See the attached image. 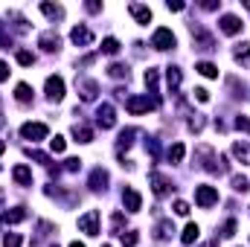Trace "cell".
I'll return each mask as SVG.
<instances>
[{
	"label": "cell",
	"instance_id": "cell-14",
	"mask_svg": "<svg viewBox=\"0 0 250 247\" xmlns=\"http://www.w3.org/2000/svg\"><path fill=\"white\" fill-rule=\"evenodd\" d=\"M26 215H29L26 206H15V209H6V212L0 215V221L9 227V224H21V221H26Z\"/></svg>",
	"mask_w": 250,
	"mask_h": 247
},
{
	"label": "cell",
	"instance_id": "cell-10",
	"mask_svg": "<svg viewBox=\"0 0 250 247\" xmlns=\"http://www.w3.org/2000/svg\"><path fill=\"white\" fill-rule=\"evenodd\" d=\"M70 41H73L76 47H87V44H93V32H90L87 26H73Z\"/></svg>",
	"mask_w": 250,
	"mask_h": 247
},
{
	"label": "cell",
	"instance_id": "cell-18",
	"mask_svg": "<svg viewBox=\"0 0 250 247\" xmlns=\"http://www.w3.org/2000/svg\"><path fill=\"white\" fill-rule=\"evenodd\" d=\"M128 12H131L143 26H148V23H151V9H148V6H143V3H131V6H128Z\"/></svg>",
	"mask_w": 250,
	"mask_h": 247
},
{
	"label": "cell",
	"instance_id": "cell-25",
	"mask_svg": "<svg viewBox=\"0 0 250 247\" xmlns=\"http://www.w3.org/2000/svg\"><path fill=\"white\" fill-rule=\"evenodd\" d=\"M134 137H137V128H125L123 134H120V140H117V148H120V151L128 148V145L134 143Z\"/></svg>",
	"mask_w": 250,
	"mask_h": 247
},
{
	"label": "cell",
	"instance_id": "cell-39",
	"mask_svg": "<svg viewBox=\"0 0 250 247\" xmlns=\"http://www.w3.org/2000/svg\"><path fill=\"white\" fill-rule=\"evenodd\" d=\"M192 93H195V99H198V102H209V90H207V87H195Z\"/></svg>",
	"mask_w": 250,
	"mask_h": 247
},
{
	"label": "cell",
	"instance_id": "cell-42",
	"mask_svg": "<svg viewBox=\"0 0 250 247\" xmlns=\"http://www.w3.org/2000/svg\"><path fill=\"white\" fill-rule=\"evenodd\" d=\"M175 212L178 215H189V204L187 201H175Z\"/></svg>",
	"mask_w": 250,
	"mask_h": 247
},
{
	"label": "cell",
	"instance_id": "cell-51",
	"mask_svg": "<svg viewBox=\"0 0 250 247\" xmlns=\"http://www.w3.org/2000/svg\"><path fill=\"white\" fill-rule=\"evenodd\" d=\"M102 247H111V245H102Z\"/></svg>",
	"mask_w": 250,
	"mask_h": 247
},
{
	"label": "cell",
	"instance_id": "cell-6",
	"mask_svg": "<svg viewBox=\"0 0 250 247\" xmlns=\"http://www.w3.org/2000/svg\"><path fill=\"white\" fill-rule=\"evenodd\" d=\"M151 47H154V50H172V47H175V35H172V29L160 26V29L151 35Z\"/></svg>",
	"mask_w": 250,
	"mask_h": 247
},
{
	"label": "cell",
	"instance_id": "cell-21",
	"mask_svg": "<svg viewBox=\"0 0 250 247\" xmlns=\"http://www.w3.org/2000/svg\"><path fill=\"white\" fill-rule=\"evenodd\" d=\"M73 137H76V143H90V140H93V128H90V125L76 123L73 125Z\"/></svg>",
	"mask_w": 250,
	"mask_h": 247
},
{
	"label": "cell",
	"instance_id": "cell-41",
	"mask_svg": "<svg viewBox=\"0 0 250 247\" xmlns=\"http://www.w3.org/2000/svg\"><path fill=\"white\" fill-rule=\"evenodd\" d=\"M236 128H239V131H245V134H250V120H248V117H236Z\"/></svg>",
	"mask_w": 250,
	"mask_h": 247
},
{
	"label": "cell",
	"instance_id": "cell-17",
	"mask_svg": "<svg viewBox=\"0 0 250 247\" xmlns=\"http://www.w3.org/2000/svg\"><path fill=\"white\" fill-rule=\"evenodd\" d=\"M233 157H236L239 163L250 166V143L248 140H236V143H233Z\"/></svg>",
	"mask_w": 250,
	"mask_h": 247
},
{
	"label": "cell",
	"instance_id": "cell-24",
	"mask_svg": "<svg viewBox=\"0 0 250 247\" xmlns=\"http://www.w3.org/2000/svg\"><path fill=\"white\" fill-rule=\"evenodd\" d=\"M15 99H18V102H21V105H26V102H29V99H32V87H29V84H26V82H21V84H18V87H15Z\"/></svg>",
	"mask_w": 250,
	"mask_h": 247
},
{
	"label": "cell",
	"instance_id": "cell-37",
	"mask_svg": "<svg viewBox=\"0 0 250 247\" xmlns=\"http://www.w3.org/2000/svg\"><path fill=\"white\" fill-rule=\"evenodd\" d=\"M64 145H67V143H64V137H53V140H50V148H53L56 154H62Z\"/></svg>",
	"mask_w": 250,
	"mask_h": 247
},
{
	"label": "cell",
	"instance_id": "cell-7",
	"mask_svg": "<svg viewBox=\"0 0 250 247\" xmlns=\"http://www.w3.org/2000/svg\"><path fill=\"white\" fill-rule=\"evenodd\" d=\"M96 125H102V128H114L117 125V111H114V105H99L96 108Z\"/></svg>",
	"mask_w": 250,
	"mask_h": 247
},
{
	"label": "cell",
	"instance_id": "cell-45",
	"mask_svg": "<svg viewBox=\"0 0 250 247\" xmlns=\"http://www.w3.org/2000/svg\"><path fill=\"white\" fill-rule=\"evenodd\" d=\"M6 79H9V64L0 62V82H6Z\"/></svg>",
	"mask_w": 250,
	"mask_h": 247
},
{
	"label": "cell",
	"instance_id": "cell-32",
	"mask_svg": "<svg viewBox=\"0 0 250 247\" xmlns=\"http://www.w3.org/2000/svg\"><path fill=\"white\" fill-rule=\"evenodd\" d=\"M21 245H23V239L18 233H6L3 236V247H21Z\"/></svg>",
	"mask_w": 250,
	"mask_h": 247
},
{
	"label": "cell",
	"instance_id": "cell-15",
	"mask_svg": "<svg viewBox=\"0 0 250 247\" xmlns=\"http://www.w3.org/2000/svg\"><path fill=\"white\" fill-rule=\"evenodd\" d=\"M242 26H245V23H242L236 15H224V18H221V32H224V35H239Z\"/></svg>",
	"mask_w": 250,
	"mask_h": 247
},
{
	"label": "cell",
	"instance_id": "cell-19",
	"mask_svg": "<svg viewBox=\"0 0 250 247\" xmlns=\"http://www.w3.org/2000/svg\"><path fill=\"white\" fill-rule=\"evenodd\" d=\"M12 178H15V184H21V186L32 184V172H29V166H23V163H18V166L12 169Z\"/></svg>",
	"mask_w": 250,
	"mask_h": 247
},
{
	"label": "cell",
	"instance_id": "cell-9",
	"mask_svg": "<svg viewBox=\"0 0 250 247\" xmlns=\"http://www.w3.org/2000/svg\"><path fill=\"white\" fill-rule=\"evenodd\" d=\"M189 29H192V38H195V47H198V50H215V41H212L209 32H204V29L195 26V23H192Z\"/></svg>",
	"mask_w": 250,
	"mask_h": 247
},
{
	"label": "cell",
	"instance_id": "cell-43",
	"mask_svg": "<svg viewBox=\"0 0 250 247\" xmlns=\"http://www.w3.org/2000/svg\"><path fill=\"white\" fill-rule=\"evenodd\" d=\"M189 128H192V131H201V128H204V120H201V114H195V120H189Z\"/></svg>",
	"mask_w": 250,
	"mask_h": 247
},
{
	"label": "cell",
	"instance_id": "cell-47",
	"mask_svg": "<svg viewBox=\"0 0 250 247\" xmlns=\"http://www.w3.org/2000/svg\"><path fill=\"white\" fill-rule=\"evenodd\" d=\"M201 6H204L207 12H212V9H218V3H215V0H207V3H201Z\"/></svg>",
	"mask_w": 250,
	"mask_h": 247
},
{
	"label": "cell",
	"instance_id": "cell-1",
	"mask_svg": "<svg viewBox=\"0 0 250 247\" xmlns=\"http://www.w3.org/2000/svg\"><path fill=\"white\" fill-rule=\"evenodd\" d=\"M21 137L38 143V140H47V137H50V128H47L44 123H23L21 125Z\"/></svg>",
	"mask_w": 250,
	"mask_h": 247
},
{
	"label": "cell",
	"instance_id": "cell-26",
	"mask_svg": "<svg viewBox=\"0 0 250 247\" xmlns=\"http://www.w3.org/2000/svg\"><path fill=\"white\" fill-rule=\"evenodd\" d=\"M198 233H201V230H198V224H192V221H189L187 227H184V233H181V242H184V245H192V242L198 239Z\"/></svg>",
	"mask_w": 250,
	"mask_h": 247
},
{
	"label": "cell",
	"instance_id": "cell-27",
	"mask_svg": "<svg viewBox=\"0 0 250 247\" xmlns=\"http://www.w3.org/2000/svg\"><path fill=\"white\" fill-rule=\"evenodd\" d=\"M41 12H44L47 18H56V21L64 18V9L62 6H56V3H41Z\"/></svg>",
	"mask_w": 250,
	"mask_h": 247
},
{
	"label": "cell",
	"instance_id": "cell-50",
	"mask_svg": "<svg viewBox=\"0 0 250 247\" xmlns=\"http://www.w3.org/2000/svg\"><path fill=\"white\" fill-rule=\"evenodd\" d=\"M70 247H84V245H82V242H73V245H70Z\"/></svg>",
	"mask_w": 250,
	"mask_h": 247
},
{
	"label": "cell",
	"instance_id": "cell-35",
	"mask_svg": "<svg viewBox=\"0 0 250 247\" xmlns=\"http://www.w3.org/2000/svg\"><path fill=\"white\" fill-rule=\"evenodd\" d=\"M221 236H224V239H233V236H236V221H233V218H230V221H224Z\"/></svg>",
	"mask_w": 250,
	"mask_h": 247
},
{
	"label": "cell",
	"instance_id": "cell-4",
	"mask_svg": "<svg viewBox=\"0 0 250 247\" xmlns=\"http://www.w3.org/2000/svg\"><path fill=\"white\" fill-rule=\"evenodd\" d=\"M79 230L87 233V236H96V233H99V209H87V212L79 218Z\"/></svg>",
	"mask_w": 250,
	"mask_h": 247
},
{
	"label": "cell",
	"instance_id": "cell-11",
	"mask_svg": "<svg viewBox=\"0 0 250 247\" xmlns=\"http://www.w3.org/2000/svg\"><path fill=\"white\" fill-rule=\"evenodd\" d=\"M151 189H154V195H169L172 192V181L166 178V175H160V172H151Z\"/></svg>",
	"mask_w": 250,
	"mask_h": 247
},
{
	"label": "cell",
	"instance_id": "cell-16",
	"mask_svg": "<svg viewBox=\"0 0 250 247\" xmlns=\"http://www.w3.org/2000/svg\"><path fill=\"white\" fill-rule=\"evenodd\" d=\"M87 184H90L93 192H105V189H108V172H105V169H93Z\"/></svg>",
	"mask_w": 250,
	"mask_h": 247
},
{
	"label": "cell",
	"instance_id": "cell-38",
	"mask_svg": "<svg viewBox=\"0 0 250 247\" xmlns=\"http://www.w3.org/2000/svg\"><path fill=\"white\" fill-rule=\"evenodd\" d=\"M137 242H140V236H137L134 230H131V233H123V245H125V247H134Z\"/></svg>",
	"mask_w": 250,
	"mask_h": 247
},
{
	"label": "cell",
	"instance_id": "cell-8",
	"mask_svg": "<svg viewBox=\"0 0 250 247\" xmlns=\"http://www.w3.org/2000/svg\"><path fill=\"white\" fill-rule=\"evenodd\" d=\"M76 87H79V93H82L84 102H93L99 96V84L93 79H76Z\"/></svg>",
	"mask_w": 250,
	"mask_h": 247
},
{
	"label": "cell",
	"instance_id": "cell-28",
	"mask_svg": "<svg viewBox=\"0 0 250 247\" xmlns=\"http://www.w3.org/2000/svg\"><path fill=\"white\" fill-rule=\"evenodd\" d=\"M184 154H187V145H184V143H175V145L169 148V160H172V163H181Z\"/></svg>",
	"mask_w": 250,
	"mask_h": 247
},
{
	"label": "cell",
	"instance_id": "cell-20",
	"mask_svg": "<svg viewBox=\"0 0 250 247\" xmlns=\"http://www.w3.org/2000/svg\"><path fill=\"white\" fill-rule=\"evenodd\" d=\"M181 82H184L181 70H178V67H166V84H169V90H172V93H178Z\"/></svg>",
	"mask_w": 250,
	"mask_h": 247
},
{
	"label": "cell",
	"instance_id": "cell-44",
	"mask_svg": "<svg viewBox=\"0 0 250 247\" xmlns=\"http://www.w3.org/2000/svg\"><path fill=\"white\" fill-rule=\"evenodd\" d=\"M166 9H169V12H184V3H181V0H169Z\"/></svg>",
	"mask_w": 250,
	"mask_h": 247
},
{
	"label": "cell",
	"instance_id": "cell-31",
	"mask_svg": "<svg viewBox=\"0 0 250 247\" xmlns=\"http://www.w3.org/2000/svg\"><path fill=\"white\" fill-rule=\"evenodd\" d=\"M108 76L111 79H128V67L125 64H111L108 67Z\"/></svg>",
	"mask_w": 250,
	"mask_h": 247
},
{
	"label": "cell",
	"instance_id": "cell-40",
	"mask_svg": "<svg viewBox=\"0 0 250 247\" xmlns=\"http://www.w3.org/2000/svg\"><path fill=\"white\" fill-rule=\"evenodd\" d=\"M79 166H82V160H79V157H70V160H64V169H67V172H79Z\"/></svg>",
	"mask_w": 250,
	"mask_h": 247
},
{
	"label": "cell",
	"instance_id": "cell-23",
	"mask_svg": "<svg viewBox=\"0 0 250 247\" xmlns=\"http://www.w3.org/2000/svg\"><path fill=\"white\" fill-rule=\"evenodd\" d=\"M195 70H198L201 76H207V79H218V67H215L212 62H198Z\"/></svg>",
	"mask_w": 250,
	"mask_h": 247
},
{
	"label": "cell",
	"instance_id": "cell-22",
	"mask_svg": "<svg viewBox=\"0 0 250 247\" xmlns=\"http://www.w3.org/2000/svg\"><path fill=\"white\" fill-rule=\"evenodd\" d=\"M233 59L242 64V67H250V44H236V50H233Z\"/></svg>",
	"mask_w": 250,
	"mask_h": 247
},
{
	"label": "cell",
	"instance_id": "cell-13",
	"mask_svg": "<svg viewBox=\"0 0 250 247\" xmlns=\"http://www.w3.org/2000/svg\"><path fill=\"white\" fill-rule=\"evenodd\" d=\"M38 44H41L44 53H59V50H62V38H59L56 32H44V35L38 38Z\"/></svg>",
	"mask_w": 250,
	"mask_h": 247
},
{
	"label": "cell",
	"instance_id": "cell-3",
	"mask_svg": "<svg viewBox=\"0 0 250 247\" xmlns=\"http://www.w3.org/2000/svg\"><path fill=\"white\" fill-rule=\"evenodd\" d=\"M154 105H157V102L148 99V96H128V99H125L128 114H146V111H151Z\"/></svg>",
	"mask_w": 250,
	"mask_h": 247
},
{
	"label": "cell",
	"instance_id": "cell-48",
	"mask_svg": "<svg viewBox=\"0 0 250 247\" xmlns=\"http://www.w3.org/2000/svg\"><path fill=\"white\" fill-rule=\"evenodd\" d=\"M204 247H218V242H207Z\"/></svg>",
	"mask_w": 250,
	"mask_h": 247
},
{
	"label": "cell",
	"instance_id": "cell-30",
	"mask_svg": "<svg viewBox=\"0 0 250 247\" xmlns=\"http://www.w3.org/2000/svg\"><path fill=\"white\" fill-rule=\"evenodd\" d=\"M175 233V227H172V221H160L157 224V242H163V239H169Z\"/></svg>",
	"mask_w": 250,
	"mask_h": 247
},
{
	"label": "cell",
	"instance_id": "cell-46",
	"mask_svg": "<svg viewBox=\"0 0 250 247\" xmlns=\"http://www.w3.org/2000/svg\"><path fill=\"white\" fill-rule=\"evenodd\" d=\"M84 9H87V12H99V9H102V3H96V0H90V3L84 6Z\"/></svg>",
	"mask_w": 250,
	"mask_h": 247
},
{
	"label": "cell",
	"instance_id": "cell-29",
	"mask_svg": "<svg viewBox=\"0 0 250 247\" xmlns=\"http://www.w3.org/2000/svg\"><path fill=\"white\" fill-rule=\"evenodd\" d=\"M102 53H105V56H117V53H120V41H117V38H105V41H102Z\"/></svg>",
	"mask_w": 250,
	"mask_h": 247
},
{
	"label": "cell",
	"instance_id": "cell-5",
	"mask_svg": "<svg viewBox=\"0 0 250 247\" xmlns=\"http://www.w3.org/2000/svg\"><path fill=\"white\" fill-rule=\"evenodd\" d=\"M44 90H47V99H50V102H62L64 99V79L62 76H47Z\"/></svg>",
	"mask_w": 250,
	"mask_h": 247
},
{
	"label": "cell",
	"instance_id": "cell-33",
	"mask_svg": "<svg viewBox=\"0 0 250 247\" xmlns=\"http://www.w3.org/2000/svg\"><path fill=\"white\" fill-rule=\"evenodd\" d=\"M233 189H236V192H248L250 181H248V178H242V175H236V178H233Z\"/></svg>",
	"mask_w": 250,
	"mask_h": 247
},
{
	"label": "cell",
	"instance_id": "cell-34",
	"mask_svg": "<svg viewBox=\"0 0 250 247\" xmlns=\"http://www.w3.org/2000/svg\"><path fill=\"white\" fill-rule=\"evenodd\" d=\"M32 62H35V56H32L29 50H18V64H23V67H29Z\"/></svg>",
	"mask_w": 250,
	"mask_h": 247
},
{
	"label": "cell",
	"instance_id": "cell-2",
	"mask_svg": "<svg viewBox=\"0 0 250 247\" xmlns=\"http://www.w3.org/2000/svg\"><path fill=\"white\" fill-rule=\"evenodd\" d=\"M195 204L201 209H209L212 204H218V189L215 186H198L195 189Z\"/></svg>",
	"mask_w": 250,
	"mask_h": 247
},
{
	"label": "cell",
	"instance_id": "cell-36",
	"mask_svg": "<svg viewBox=\"0 0 250 247\" xmlns=\"http://www.w3.org/2000/svg\"><path fill=\"white\" fill-rule=\"evenodd\" d=\"M146 151H148V154L157 160V154H160V145H157V140H151V137H148V140H146Z\"/></svg>",
	"mask_w": 250,
	"mask_h": 247
},
{
	"label": "cell",
	"instance_id": "cell-49",
	"mask_svg": "<svg viewBox=\"0 0 250 247\" xmlns=\"http://www.w3.org/2000/svg\"><path fill=\"white\" fill-rule=\"evenodd\" d=\"M3 151H6V143H3V140H0V154H3Z\"/></svg>",
	"mask_w": 250,
	"mask_h": 247
},
{
	"label": "cell",
	"instance_id": "cell-12",
	"mask_svg": "<svg viewBox=\"0 0 250 247\" xmlns=\"http://www.w3.org/2000/svg\"><path fill=\"white\" fill-rule=\"evenodd\" d=\"M123 201H125V209L128 212H140V206H143V195L137 189H131V186L123 192Z\"/></svg>",
	"mask_w": 250,
	"mask_h": 247
}]
</instances>
